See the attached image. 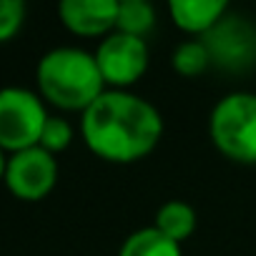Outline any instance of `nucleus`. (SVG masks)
I'll use <instances>...</instances> for the list:
<instances>
[{
    "instance_id": "nucleus-4",
    "label": "nucleus",
    "mask_w": 256,
    "mask_h": 256,
    "mask_svg": "<svg viewBox=\"0 0 256 256\" xmlns=\"http://www.w3.org/2000/svg\"><path fill=\"white\" fill-rule=\"evenodd\" d=\"M48 118L38 93L18 86L0 88V148L18 154L38 146Z\"/></svg>"
},
{
    "instance_id": "nucleus-9",
    "label": "nucleus",
    "mask_w": 256,
    "mask_h": 256,
    "mask_svg": "<svg viewBox=\"0 0 256 256\" xmlns=\"http://www.w3.org/2000/svg\"><path fill=\"white\" fill-rule=\"evenodd\" d=\"M156 228L171 241L181 244L196 231V211L186 201H166L156 214Z\"/></svg>"
},
{
    "instance_id": "nucleus-1",
    "label": "nucleus",
    "mask_w": 256,
    "mask_h": 256,
    "mask_svg": "<svg viewBox=\"0 0 256 256\" xmlns=\"http://www.w3.org/2000/svg\"><path fill=\"white\" fill-rule=\"evenodd\" d=\"M80 134L96 156L113 164H131L158 146L164 118L141 96L106 90L88 110H83Z\"/></svg>"
},
{
    "instance_id": "nucleus-2",
    "label": "nucleus",
    "mask_w": 256,
    "mask_h": 256,
    "mask_svg": "<svg viewBox=\"0 0 256 256\" xmlns=\"http://www.w3.org/2000/svg\"><path fill=\"white\" fill-rule=\"evenodd\" d=\"M40 98L63 110H88L106 90L96 56L80 48L48 50L36 70Z\"/></svg>"
},
{
    "instance_id": "nucleus-13",
    "label": "nucleus",
    "mask_w": 256,
    "mask_h": 256,
    "mask_svg": "<svg viewBox=\"0 0 256 256\" xmlns=\"http://www.w3.org/2000/svg\"><path fill=\"white\" fill-rule=\"evenodd\" d=\"M26 3L23 0H0V46L13 40L26 23Z\"/></svg>"
},
{
    "instance_id": "nucleus-3",
    "label": "nucleus",
    "mask_w": 256,
    "mask_h": 256,
    "mask_svg": "<svg viewBox=\"0 0 256 256\" xmlns=\"http://www.w3.org/2000/svg\"><path fill=\"white\" fill-rule=\"evenodd\" d=\"M214 146L241 164H256V93H228L211 113Z\"/></svg>"
},
{
    "instance_id": "nucleus-8",
    "label": "nucleus",
    "mask_w": 256,
    "mask_h": 256,
    "mask_svg": "<svg viewBox=\"0 0 256 256\" xmlns=\"http://www.w3.org/2000/svg\"><path fill=\"white\" fill-rule=\"evenodd\" d=\"M226 0H171L168 13L186 33H211L226 16Z\"/></svg>"
},
{
    "instance_id": "nucleus-14",
    "label": "nucleus",
    "mask_w": 256,
    "mask_h": 256,
    "mask_svg": "<svg viewBox=\"0 0 256 256\" xmlns=\"http://www.w3.org/2000/svg\"><path fill=\"white\" fill-rule=\"evenodd\" d=\"M73 141V126L66 120V118H58V116H50L46 120V128H43V136H40V148H46L48 154H58V151H66Z\"/></svg>"
},
{
    "instance_id": "nucleus-12",
    "label": "nucleus",
    "mask_w": 256,
    "mask_h": 256,
    "mask_svg": "<svg viewBox=\"0 0 256 256\" xmlns=\"http://www.w3.org/2000/svg\"><path fill=\"white\" fill-rule=\"evenodd\" d=\"M211 50L206 43H198V40H186L181 43L176 50H174V68L181 73V76H198L208 68L211 63Z\"/></svg>"
},
{
    "instance_id": "nucleus-5",
    "label": "nucleus",
    "mask_w": 256,
    "mask_h": 256,
    "mask_svg": "<svg viewBox=\"0 0 256 256\" xmlns=\"http://www.w3.org/2000/svg\"><path fill=\"white\" fill-rule=\"evenodd\" d=\"M3 184L20 201H40L58 184V161L40 146L10 154Z\"/></svg>"
},
{
    "instance_id": "nucleus-11",
    "label": "nucleus",
    "mask_w": 256,
    "mask_h": 256,
    "mask_svg": "<svg viewBox=\"0 0 256 256\" xmlns=\"http://www.w3.org/2000/svg\"><path fill=\"white\" fill-rule=\"evenodd\" d=\"M156 23V10L146 0H120L118 3V18H116V30L144 38Z\"/></svg>"
},
{
    "instance_id": "nucleus-7",
    "label": "nucleus",
    "mask_w": 256,
    "mask_h": 256,
    "mask_svg": "<svg viewBox=\"0 0 256 256\" xmlns=\"http://www.w3.org/2000/svg\"><path fill=\"white\" fill-rule=\"evenodd\" d=\"M63 26L76 36H103L116 28L118 3L116 0H63L58 6Z\"/></svg>"
},
{
    "instance_id": "nucleus-10",
    "label": "nucleus",
    "mask_w": 256,
    "mask_h": 256,
    "mask_svg": "<svg viewBox=\"0 0 256 256\" xmlns=\"http://www.w3.org/2000/svg\"><path fill=\"white\" fill-rule=\"evenodd\" d=\"M118 256H181V244L164 236L156 226L141 228L128 236Z\"/></svg>"
},
{
    "instance_id": "nucleus-15",
    "label": "nucleus",
    "mask_w": 256,
    "mask_h": 256,
    "mask_svg": "<svg viewBox=\"0 0 256 256\" xmlns=\"http://www.w3.org/2000/svg\"><path fill=\"white\" fill-rule=\"evenodd\" d=\"M6 168H8V156H6L3 148H0V181L6 178Z\"/></svg>"
},
{
    "instance_id": "nucleus-6",
    "label": "nucleus",
    "mask_w": 256,
    "mask_h": 256,
    "mask_svg": "<svg viewBox=\"0 0 256 256\" xmlns=\"http://www.w3.org/2000/svg\"><path fill=\"white\" fill-rule=\"evenodd\" d=\"M96 63L100 68V76L106 83L113 86V90H120L126 86H134L148 68V46L144 38L128 36V33H110L96 53Z\"/></svg>"
}]
</instances>
